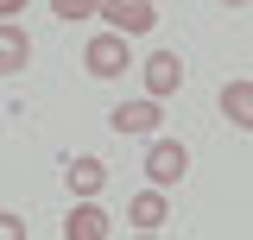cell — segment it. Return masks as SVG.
I'll use <instances>...</instances> for the list:
<instances>
[{
    "mask_svg": "<svg viewBox=\"0 0 253 240\" xmlns=\"http://www.w3.org/2000/svg\"><path fill=\"white\" fill-rule=\"evenodd\" d=\"M63 177H70L76 196H95V190L108 183V164H101V158H70V171H63Z\"/></svg>",
    "mask_w": 253,
    "mask_h": 240,
    "instance_id": "10",
    "label": "cell"
},
{
    "mask_svg": "<svg viewBox=\"0 0 253 240\" xmlns=\"http://www.w3.org/2000/svg\"><path fill=\"white\" fill-rule=\"evenodd\" d=\"M26 13V0H0V19H19Z\"/></svg>",
    "mask_w": 253,
    "mask_h": 240,
    "instance_id": "13",
    "label": "cell"
},
{
    "mask_svg": "<svg viewBox=\"0 0 253 240\" xmlns=\"http://www.w3.org/2000/svg\"><path fill=\"white\" fill-rule=\"evenodd\" d=\"M139 76H146V95L165 101V95L184 89V57H177V51H152V57L139 63Z\"/></svg>",
    "mask_w": 253,
    "mask_h": 240,
    "instance_id": "3",
    "label": "cell"
},
{
    "mask_svg": "<svg viewBox=\"0 0 253 240\" xmlns=\"http://www.w3.org/2000/svg\"><path fill=\"white\" fill-rule=\"evenodd\" d=\"M95 19H108V26L126 32V38H139V32H152V26H158L152 0H101V13H95Z\"/></svg>",
    "mask_w": 253,
    "mask_h": 240,
    "instance_id": "4",
    "label": "cell"
},
{
    "mask_svg": "<svg viewBox=\"0 0 253 240\" xmlns=\"http://www.w3.org/2000/svg\"><path fill=\"white\" fill-rule=\"evenodd\" d=\"M221 114L241 133H253V82H221Z\"/></svg>",
    "mask_w": 253,
    "mask_h": 240,
    "instance_id": "9",
    "label": "cell"
},
{
    "mask_svg": "<svg viewBox=\"0 0 253 240\" xmlns=\"http://www.w3.org/2000/svg\"><path fill=\"white\" fill-rule=\"evenodd\" d=\"M32 63V38H26V26L19 19H0V76H19Z\"/></svg>",
    "mask_w": 253,
    "mask_h": 240,
    "instance_id": "6",
    "label": "cell"
},
{
    "mask_svg": "<svg viewBox=\"0 0 253 240\" xmlns=\"http://www.w3.org/2000/svg\"><path fill=\"white\" fill-rule=\"evenodd\" d=\"M108 126L121 133V139H146V133H158V101L146 95V101H121L114 114H108Z\"/></svg>",
    "mask_w": 253,
    "mask_h": 240,
    "instance_id": "5",
    "label": "cell"
},
{
    "mask_svg": "<svg viewBox=\"0 0 253 240\" xmlns=\"http://www.w3.org/2000/svg\"><path fill=\"white\" fill-rule=\"evenodd\" d=\"M165 215H171V209H165V190H158V183H152V190H139V196L126 202V221H133L139 234H158V228H165Z\"/></svg>",
    "mask_w": 253,
    "mask_h": 240,
    "instance_id": "8",
    "label": "cell"
},
{
    "mask_svg": "<svg viewBox=\"0 0 253 240\" xmlns=\"http://www.w3.org/2000/svg\"><path fill=\"white\" fill-rule=\"evenodd\" d=\"M146 177H152L158 190H177V183L190 177V152L177 146V139H152V152H146Z\"/></svg>",
    "mask_w": 253,
    "mask_h": 240,
    "instance_id": "2",
    "label": "cell"
},
{
    "mask_svg": "<svg viewBox=\"0 0 253 240\" xmlns=\"http://www.w3.org/2000/svg\"><path fill=\"white\" fill-rule=\"evenodd\" d=\"M221 6H247V0H221Z\"/></svg>",
    "mask_w": 253,
    "mask_h": 240,
    "instance_id": "14",
    "label": "cell"
},
{
    "mask_svg": "<svg viewBox=\"0 0 253 240\" xmlns=\"http://www.w3.org/2000/svg\"><path fill=\"white\" fill-rule=\"evenodd\" d=\"M0 240H26V221L19 215H0Z\"/></svg>",
    "mask_w": 253,
    "mask_h": 240,
    "instance_id": "12",
    "label": "cell"
},
{
    "mask_svg": "<svg viewBox=\"0 0 253 240\" xmlns=\"http://www.w3.org/2000/svg\"><path fill=\"white\" fill-rule=\"evenodd\" d=\"M83 70H89L95 82H108V76H121V70H133V51H126V32H95L89 44H83Z\"/></svg>",
    "mask_w": 253,
    "mask_h": 240,
    "instance_id": "1",
    "label": "cell"
},
{
    "mask_svg": "<svg viewBox=\"0 0 253 240\" xmlns=\"http://www.w3.org/2000/svg\"><path fill=\"white\" fill-rule=\"evenodd\" d=\"M51 13H57V19H95L101 0H51Z\"/></svg>",
    "mask_w": 253,
    "mask_h": 240,
    "instance_id": "11",
    "label": "cell"
},
{
    "mask_svg": "<svg viewBox=\"0 0 253 240\" xmlns=\"http://www.w3.org/2000/svg\"><path fill=\"white\" fill-rule=\"evenodd\" d=\"M114 234V221L95 209V202H76V209L63 215V240H108Z\"/></svg>",
    "mask_w": 253,
    "mask_h": 240,
    "instance_id": "7",
    "label": "cell"
}]
</instances>
